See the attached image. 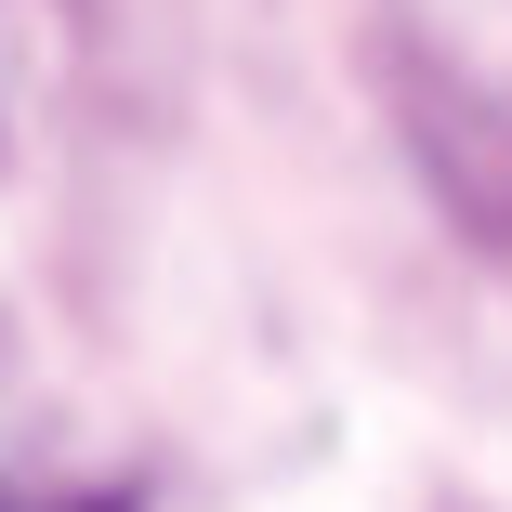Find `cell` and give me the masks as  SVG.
I'll list each match as a JSON object with an SVG mask.
<instances>
[]
</instances>
